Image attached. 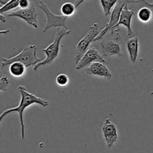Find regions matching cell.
<instances>
[{"mask_svg":"<svg viewBox=\"0 0 153 153\" xmlns=\"http://www.w3.org/2000/svg\"><path fill=\"white\" fill-rule=\"evenodd\" d=\"M100 31H99V24L97 22L93 24L88 28L86 34L77 43L75 50L74 61L76 64L80 61L87 51L91 47L90 45L98 37Z\"/></svg>","mask_w":153,"mask_h":153,"instance_id":"obj_5","label":"cell"},{"mask_svg":"<svg viewBox=\"0 0 153 153\" xmlns=\"http://www.w3.org/2000/svg\"><path fill=\"white\" fill-rule=\"evenodd\" d=\"M9 85V79L4 75H2L0 79V90L1 91H6Z\"/></svg>","mask_w":153,"mask_h":153,"instance_id":"obj_20","label":"cell"},{"mask_svg":"<svg viewBox=\"0 0 153 153\" xmlns=\"http://www.w3.org/2000/svg\"><path fill=\"white\" fill-rule=\"evenodd\" d=\"M95 62H101L103 64H105V60L104 59L102 55L95 47L91 46L89 49L86 52V53L82 57L80 61L76 64V70H81L84 67L87 68L88 66Z\"/></svg>","mask_w":153,"mask_h":153,"instance_id":"obj_10","label":"cell"},{"mask_svg":"<svg viewBox=\"0 0 153 153\" xmlns=\"http://www.w3.org/2000/svg\"><path fill=\"white\" fill-rule=\"evenodd\" d=\"M55 80H56L57 85L61 87L67 86L69 84V82H70V79H69L68 76L64 74V73H60L59 75H58Z\"/></svg>","mask_w":153,"mask_h":153,"instance_id":"obj_19","label":"cell"},{"mask_svg":"<svg viewBox=\"0 0 153 153\" xmlns=\"http://www.w3.org/2000/svg\"><path fill=\"white\" fill-rule=\"evenodd\" d=\"M25 70H26L25 66L20 62L12 63L9 67V73L15 78L22 77L25 73Z\"/></svg>","mask_w":153,"mask_h":153,"instance_id":"obj_14","label":"cell"},{"mask_svg":"<svg viewBox=\"0 0 153 153\" xmlns=\"http://www.w3.org/2000/svg\"><path fill=\"white\" fill-rule=\"evenodd\" d=\"M7 16H13L22 19L29 25H31L34 28H38V20H37V13L36 7L34 4H31V6L25 9H19L17 10L8 13Z\"/></svg>","mask_w":153,"mask_h":153,"instance_id":"obj_7","label":"cell"},{"mask_svg":"<svg viewBox=\"0 0 153 153\" xmlns=\"http://www.w3.org/2000/svg\"><path fill=\"white\" fill-rule=\"evenodd\" d=\"M119 28L111 31V36L100 43V52L102 56H122L121 49L122 39L119 33Z\"/></svg>","mask_w":153,"mask_h":153,"instance_id":"obj_4","label":"cell"},{"mask_svg":"<svg viewBox=\"0 0 153 153\" xmlns=\"http://www.w3.org/2000/svg\"><path fill=\"white\" fill-rule=\"evenodd\" d=\"M38 7L41 9L42 11L46 15V21L44 28L43 29V32H46L48 29L52 28V27H56L58 28H62L66 30H69L68 27L66 25V20L68 19V17L62 14L57 15L53 13L43 1L39 2Z\"/></svg>","mask_w":153,"mask_h":153,"instance_id":"obj_6","label":"cell"},{"mask_svg":"<svg viewBox=\"0 0 153 153\" xmlns=\"http://www.w3.org/2000/svg\"><path fill=\"white\" fill-rule=\"evenodd\" d=\"M0 20H1V22H6L5 17H4L2 14H0Z\"/></svg>","mask_w":153,"mask_h":153,"instance_id":"obj_22","label":"cell"},{"mask_svg":"<svg viewBox=\"0 0 153 153\" xmlns=\"http://www.w3.org/2000/svg\"><path fill=\"white\" fill-rule=\"evenodd\" d=\"M126 49L129 56L130 61L132 64L136 62L138 56L139 51V38L135 36L128 39L126 41Z\"/></svg>","mask_w":153,"mask_h":153,"instance_id":"obj_13","label":"cell"},{"mask_svg":"<svg viewBox=\"0 0 153 153\" xmlns=\"http://www.w3.org/2000/svg\"><path fill=\"white\" fill-rule=\"evenodd\" d=\"M70 32H71L70 30H66L62 28H57L53 42L50 43L46 48L42 49V52H44L46 55V58L43 61H41L40 63H38L37 65L34 66L33 67V71L36 72L40 67L52 64L57 58H58L60 54V49H61V40L64 36L70 34Z\"/></svg>","mask_w":153,"mask_h":153,"instance_id":"obj_2","label":"cell"},{"mask_svg":"<svg viewBox=\"0 0 153 153\" xmlns=\"http://www.w3.org/2000/svg\"><path fill=\"white\" fill-rule=\"evenodd\" d=\"M86 72L88 75L97 77H102L106 79H111V72L110 71L105 64L101 62L93 63L86 68Z\"/></svg>","mask_w":153,"mask_h":153,"instance_id":"obj_11","label":"cell"},{"mask_svg":"<svg viewBox=\"0 0 153 153\" xmlns=\"http://www.w3.org/2000/svg\"><path fill=\"white\" fill-rule=\"evenodd\" d=\"M40 59L37 56V46L31 44L23 48L20 52L12 58H1V67L10 65L13 62H20L28 67L30 66H35L40 62Z\"/></svg>","mask_w":153,"mask_h":153,"instance_id":"obj_3","label":"cell"},{"mask_svg":"<svg viewBox=\"0 0 153 153\" xmlns=\"http://www.w3.org/2000/svg\"><path fill=\"white\" fill-rule=\"evenodd\" d=\"M152 12L150 10V7L143 6L140 8V10L137 12V18L140 22L143 23L149 22L152 19Z\"/></svg>","mask_w":153,"mask_h":153,"instance_id":"obj_16","label":"cell"},{"mask_svg":"<svg viewBox=\"0 0 153 153\" xmlns=\"http://www.w3.org/2000/svg\"><path fill=\"white\" fill-rule=\"evenodd\" d=\"M100 1L102 7L103 13L105 16L111 14L112 10L118 2L117 0H100Z\"/></svg>","mask_w":153,"mask_h":153,"instance_id":"obj_17","label":"cell"},{"mask_svg":"<svg viewBox=\"0 0 153 153\" xmlns=\"http://www.w3.org/2000/svg\"><path fill=\"white\" fill-rule=\"evenodd\" d=\"M31 2L28 0H19V6L21 7V9L28 8L31 6Z\"/></svg>","mask_w":153,"mask_h":153,"instance_id":"obj_21","label":"cell"},{"mask_svg":"<svg viewBox=\"0 0 153 153\" xmlns=\"http://www.w3.org/2000/svg\"><path fill=\"white\" fill-rule=\"evenodd\" d=\"M0 3L3 4L0 8V14L3 15V13L5 12L10 11L18 7L19 4V0H10V1H6L5 2H3V1L1 0Z\"/></svg>","mask_w":153,"mask_h":153,"instance_id":"obj_18","label":"cell"},{"mask_svg":"<svg viewBox=\"0 0 153 153\" xmlns=\"http://www.w3.org/2000/svg\"><path fill=\"white\" fill-rule=\"evenodd\" d=\"M17 90L19 91L21 94V100L18 106L12 108H7L2 111V113L0 115V122L3 120L4 117L7 116L10 114L16 112L19 114V122H20V128H21V138L22 140L25 139V125H24V119H23V113L25 109L32 105H39L42 107H46L49 105L48 100L45 99H42L40 97H37L34 94L28 92L26 88L23 85H19L18 86Z\"/></svg>","mask_w":153,"mask_h":153,"instance_id":"obj_1","label":"cell"},{"mask_svg":"<svg viewBox=\"0 0 153 153\" xmlns=\"http://www.w3.org/2000/svg\"><path fill=\"white\" fill-rule=\"evenodd\" d=\"M134 10L128 8V4H126L124 8L123 9L122 13H121L119 22L111 31L116 29V28H119L121 25H123L127 29V36L131 35L133 34L132 29H131V19H132V16H134Z\"/></svg>","mask_w":153,"mask_h":153,"instance_id":"obj_12","label":"cell"},{"mask_svg":"<svg viewBox=\"0 0 153 153\" xmlns=\"http://www.w3.org/2000/svg\"><path fill=\"white\" fill-rule=\"evenodd\" d=\"M102 136L106 146L111 149L114 143L118 140L117 128L111 119H106L103 123Z\"/></svg>","mask_w":153,"mask_h":153,"instance_id":"obj_9","label":"cell"},{"mask_svg":"<svg viewBox=\"0 0 153 153\" xmlns=\"http://www.w3.org/2000/svg\"><path fill=\"white\" fill-rule=\"evenodd\" d=\"M128 4V1H118L117 4H116V6L114 7V10H112L111 14V18L110 21H109L108 23L106 24L105 27L100 31V34L98 35V37L95 39L94 41H97L99 40H101L105 35L106 33L109 31H111L115 26L118 24L120 21V18L121 13H122L123 9L124 8V7L126 6V4Z\"/></svg>","mask_w":153,"mask_h":153,"instance_id":"obj_8","label":"cell"},{"mask_svg":"<svg viewBox=\"0 0 153 153\" xmlns=\"http://www.w3.org/2000/svg\"><path fill=\"white\" fill-rule=\"evenodd\" d=\"M84 1H79V2L76 4H73L72 2H65L61 5V12L62 13V15L67 16V17H70V16H73L75 13H76V10L77 9V7H79V4H82Z\"/></svg>","mask_w":153,"mask_h":153,"instance_id":"obj_15","label":"cell"}]
</instances>
